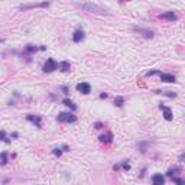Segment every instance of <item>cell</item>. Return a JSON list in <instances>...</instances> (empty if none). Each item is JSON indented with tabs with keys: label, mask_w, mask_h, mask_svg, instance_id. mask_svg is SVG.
Masks as SVG:
<instances>
[{
	"label": "cell",
	"mask_w": 185,
	"mask_h": 185,
	"mask_svg": "<svg viewBox=\"0 0 185 185\" xmlns=\"http://www.w3.org/2000/svg\"><path fill=\"white\" fill-rule=\"evenodd\" d=\"M174 181L175 182H178V184H185V181L184 179H181V178H175L174 176Z\"/></svg>",
	"instance_id": "obj_23"
},
{
	"label": "cell",
	"mask_w": 185,
	"mask_h": 185,
	"mask_svg": "<svg viewBox=\"0 0 185 185\" xmlns=\"http://www.w3.org/2000/svg\"><path fill=\"white\" fill-rule=\"evenodd\" d=\"M152 182L155 185H162L163 182H165V178H163L162 174H155L152 176Z\"/></svg>",
	"instance_id": "obj_12"
},
{
	"label": "cell",
	"mask_w": 185,
	"mask_h": 185,
	"mask_svg": "<svg viewBox=\"0 0 185 185\" xmlns=\"http://www.w3.org/2000/svg\"><path fill=\"white\" fill-rule=\"evenodd\" d=\"M159 109L163 111V117H165V120H168V121H171V120H172L174 116H172V110L169 109V107H166V106L161 104V106H159Z\"/></svg>",
	"instance_id": "obj_9"
},
{
	"label": "cell",
	"mask_w": 185,
	"mask_h": 185,
	"mask_svg": "<svg viewBox=\"0 0 185 185\" xmlns=\"http://www.w3.org/2000/svg\"><path fill=\"white\" fill-rule=\"evenodd\" d=\"M98 140L101 142V143H111V140H113V135L111 133H106V135H101L100 137H98Z\"/></svg>",
	"instance_id": "obj_13"
},
{
	"label": "cell",
	"mask_w": 185,
	"mask_h": 185,
	"mask_svg": "<svg viewBox=\"0 0 185 185\" xmlns=\"http://www.w3.org/2000/svg\"><path fill=\"white\" fill-rule=\"evenodd\" d=\"M78 6L81 9H84L86 12H90V13H94V15H110V12L101 6H97V4H93V3H78Z\"/></svg>",
	"instance_id": "obj_1"
},
{
	"label": "cell",
	"mask_w": 185,
	"mask_h": 185,
	"mask_svg": "<svg viewBox=\"0 0 185 185\" xmlns=\"http://www.w3.org/2000/svg\"><path fill=\"white\" fill-rule=\"evenodd\" d=\"M58 68H59L62 72H68V71L71 69V64H69L68 61H62V62L58 64Z\"/></svg>",
	"instance_id": "obj_14"
},
{
	"label": "cell",
	"mask_w": 185,
	"mask_h": 185,
	"mask_svg": "<svg viewBox=\"0 0 185 185\" xmlns=\"http://www.w3.org/2000/svg\"><path fill=\"white\" fill-rule=\"evenodd\" d=\"M58 68V62L55 61L54 58H48L46 59V62L44 64V67H42V69H44V72H52V71H55Z\"/></svg>",
	"instance_id": "obj_4"
},
{
	"label": "cell",
	"mask_w": 185,
	"mask_h": 185,
	"mask_svg": "<svg viewBox=\"0 0 185 185\" xmlns=\"http://www.w3.org/2000/svg\"><path fill=\"white\" fill-rule=\"evenodd\" d=\"M28 52H36V51H45L46 49V46H33V45H26V48H25Z\"/></svg>",
	"instance_id": "obj_15"
},
{
	"label": "cell",
	"mask_w": 185,
	"mask_h": 185,
	"mask_svg": "<svg viewBox=\"0 0 185 185\" xmlns=\"http://www.w3.org/2000/svg\"><path fill=\"white\" fill-rule=\"evenodd\" d=\"M62 103H64L65 106H68V107H71L72 110H77V106L74 104V103H72V101H71V100H68V98H65V100H64Z\"/></svg>",
	"instance_id": "obj_16"
},
{
	"label": "cell",
	"mask_w": 185,
	"mask_h": 185,
	"mask_svg": "<svg viewBox=\"0 0 185 185\" xmlns=\"http://www.w3.org/2000/svg\"><path fill=\"white\" fill-rule=\"evenodd\" d=\"M84 31L83 29H77L75 32L72 33V42H75V44H78V42H81L83 39H84Z\"/></svg>",
	"instance_id": "obj_8"
},
{
	"label": "cell",
	"mask_w": 185,
	"mask_h": 185,
	"mask_svg": "<svg viewBox=\"0 0 185 185\" xmlns=\"http://www.w3.org/2000/svg\"><path fill=\"white\" fill-rule=\"evenodd\" d=\"M159 94L168 96V97H176V94H175V93H171V91H166V93H159Z\"/></svg>",
	"instance_id": "obj_20"
},
{
	"label": "cell",
	"mask_w": 185,
	"mask_h": 185,
	"mask_svg": "<svg viewBox=\"0 0 185 185\" xmlns=\"http://www.w3.org/2000/svg\"><path fill=\"white\" fill-rule=\"evenodd\" d=\"M156 74L161 77V81H163V83H175V81H176L175 75H172V74H165V72H161V71H158V69H153V71L146 72V75L148 77L156 75Z\"/></svg>",
	"instance_id": "obj_2"
},
{
	"label": "cell",
	"mask_w": 185,
	"mask_h": 185,
	"mask_svg": "<svg viewBox=\"0 0 185 185\" xmlns=\"http://www.w3.org/2000/svg\"><path fill=\"white\" fill-rule=\"evenodd\" d=\"M100 97H101V98H107V93H101V94H100Z\"/></svg>",
	"instance_id": "obj_26"
},
{
	"label": "cell",
	"mask_w": 185,
	"mask_h": 185,
	"mask_svg": "<svg viewBox=\"0 0 185 185\" xmlns=\"http://www.w3.org/2000/svg\"><path fill=\"white\" fill-rule=\"evenodd\" d=\"M133 31L137 33H140L142 36H145L146 39H152L153 36H155V33H153V31H151V29H145V28H139V26H135L133 28Z\"/></svg>",
	"instance_id": "obj_5"
},
{
	"label": "cell",
	"mask_w": 185,
	"mask_h": 185,
	"mask_svg": "<svg viewBox=\"0 0 185 185\" xmlns=\"http://www.w3.org/2000/svg\"><path fill=\"white\" fill-rule=\"evenodd\" d=\"M178 172H179V169H178V168H174V169H169V171H168V176H171V178H172V176H174L175 174H178Z\"/></svg>",
	"instance_id": "obj_18"
},
{
	"label": "cell",
	"mask_w": 185,
	"mask_h": 185,
	"mask_svg": "<svg viewBox=\"0 0 185 185\" xmlns=\"http://www.w3.org/2000/svg\"><path fill=\"white\" fill-rule=\"evenodd\" d=\"M56 120H58L59 123H74L77 120V116L74 113H65V111H62V113L58 114Z\"/></svg>",
	"instance_id": "obj_3"
},
{
	"label": "cell",
	"mask_w": 185,
	"mask_h": 185,
	"mask_svg": "<svg viewBox=\"0 0 185 185\" xmlns=\"http://www.w3.org/2000/svg\"><path fill=\"white\" fill-rule=\"evenodd\" d=\"M75 88L80 93H83V94H90L91 93V86L88 83H78Z\"/></svg>",
	"instance_id": "obj_7"
},
{
	"label": "cell",
	"mask_w": 185,
	"mask_h": 185,
	"mask_svg": "<svg viewBox=\"0 0 185 185\" xmlns=\"http://www.w3.org/2000/svg\"><path fill=\"white\" fill-rule=\"evenodd\" d=\"M62 91H64V94H68V87H62Z\"/></svg>",
	"instance_id": "obj_27"
},
{
	"label": "cell",
	"mask_w": 185,
	"mask_h": 185,
	"mask_svg": "<svg viewBox=\"0 0 185 185\" xmlns=\"http://www.w3.org/2000/svg\"><path fill=\"white\" fill-rule=\"evenodd\" d=\"M161 19H166V20H172V22H174V20L178 19V16L175 15L174 12H166V13H162V15H161Z\"/></svg>",
	"instance_id": "obj_11"
},
{
	"label": "cell",
	"mask_w": 185,
	"mask_h": 185,
	"mask_svg": "<svg viewBox=\"0 0 185 185\" xmlns=\"http://www.w3.org/2000/svg\"><path fill=\"white\" fill-rule=\"evenodd\" d=\"M121 166H123L124 169H130V165H129V163H126V162H123V163H121Z\"/></svg>",
	"instance_id": "obj_24"
},
{
	"label": "cell",
	"mask_w": 185,
	"mask_h": 185,
	"mask_svg": "<svg viewBox=\"0 0 185 185\" xmlns=\"http://www.w3.org/2000/svg\"><path fill=\"white\" fill-rule=\"evenodd\" d=\"M123 104H124V98H123V97H116V100H114V106L121 107Z\"/></svg>",
	"instance_id": "obj_17"
},
{
	"label": "cell",
	"mask_w": 185,
	"mask_h": 185,
	"mask_svg": "<svg viewBox=\"0 0 185 185\" xmlns=\"http://www.w3.org/2000/svg\"><path fill=\"white\" fill-rule=\"evenodd\" d=\"M178 161H179V162H182V163H185V152H184V153H181V155H179V158H178Z\"/></svg>",
	"instance_id": "obj_22"
},
{
	"label": "cell",
	"mask_w": 185,
	"mask_h": 185,
	"mask_svg": "<svg viewBox=\"0 0 185 185\" xmlns=\"http://www.w3.org/2000/svg\"><path fill=\"white\" fill-rule=\"evenodd\" d=\"M7 163V153L3 152L1 153V165H6Z\"/></svg>",
	"instance_id": "obj_19"
},
{
	"label": "cell",
	"mask_w": 185,
	"mask_h": 185,
	"mask_svg": "<svg viewBox=\"0 0 185 185\" xmlns=\"http://www.w3.org/2000/svg\"><path fill=\"white\" fill-rule=\"evenodd\" d=\"M26 120H29L31 123H33L36 127H41L42 123H41V116H33V114H28L26 116Z\"/></svg>",
	"instance_id": "obj_10"
},
{
	"label": "cell",
	"mask_w": 185,
	"mask_h": 185,
	"mask_svg": "<svg viewBox=\"0 0 185 185\" xmlns=\"http://www.w3.org/2000/svg\"><path fill=\"white\" fill-rule=\"evenodd\" d=\"M52 152H54V155H56V156H61V155H62V151H61V149H58V148L54 149Z\"/></svg>",
	"instance_id": "obj_21"
},
{
	"label": "cell",
	"mask_w": 185,
	"mask_h": 185,
	"mask_svg": "<svg viewBox=\"0 0 185 185\" xmlns=\"http://www.w3.org/2000/svg\"><path fill=\"white\" fill-rule=\"evenodd\" d=\"M101 126H103V124H101L100 121H98V123H96V124H94V127H96V129H101Z\"/></svg>",
	"instance_id": "obj_25"
},
{
	"label": "cell",
	"mask_w": 185,
	"mask_h": 185,
	"mask_svg": "<svg viewBox=\"0 0 185 185\" xmlns=\"http://www.w3.org/2000/svg\"><path fill=\"white\" fill-rule=\"evenodd\" d=\"M49 3L48 1H44V3H31V4H22L19 9L20 10H28V9H33V7H48Z\"/></svg>",
	"instance_id": "obj_6"
}]
</instances>
